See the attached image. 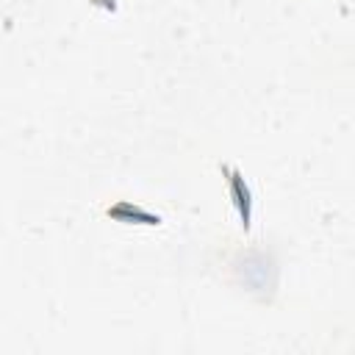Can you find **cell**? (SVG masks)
Wrapping results in <instances>:
<instances>
[{
    "label": "cell",
    "mask_w": 355,
    "mask_h": 355,
    "mask_svg": "<svg viewBox=\"0 0 355 355\" xmlns=\"http://www.w3.org/2000/svg\"><path fill=\"white\" fill-rule=\"evenodd\" d=\"M94 3H97V6H103V8H108V11H114V8H116V3H114V0H94Z\"/></svg>",
    "instance_id": "3"
},
{
    "label": "cell",
    "mask_w": 355,
    "mask_h": 355,
    "mask_svg": "<svg viewBox=\"0 0 355 355\" xmlns=\"http://www.w3.org/2000/svg\"><path fill=\"white\" fill-rule=\"evenodd\" d=\"M222 175H225V180H227L230 202H233V208H236V214H239V219H241V227L250 230V219H252V191H250V186H247V180H244V175H241L239 169L222 166Z\"/></svg>",
    "instance_id": "1"
},
{
    "label": "cell",
    "mask_w": 355,
    "mask_h": 355,
    "mask_svg": "<svg viewBox=\"0 0 355 355\" xmlns=\"http://www.w3.org/2000/svg\"><path fill=\"white\" fill-rule=\"evenodd\" d=\"M105 216H111L116 222H125V225H161L158 214H153V211H147V208H141L130 200H119L116 205H111L105 211Z\"/></svg>",
    "instance_id": "2"
}]
</instances>
